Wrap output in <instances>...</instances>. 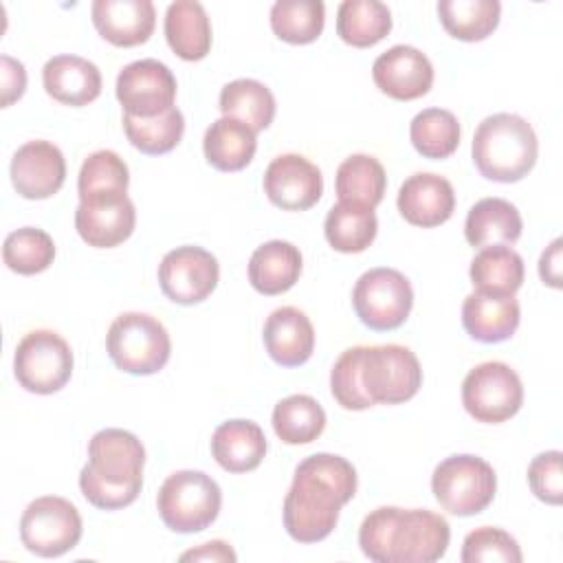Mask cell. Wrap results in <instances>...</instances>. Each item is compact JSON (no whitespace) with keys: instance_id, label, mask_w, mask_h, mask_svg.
I'll use <instances>...</instances> for the list:
<instances>
[{"instance_id":"f35d334b","label":"cell","mask_w":563,"mask_h":563,"mask_svg":"<svg viewBox=\"0 0 563 563\" xmlns=\"http://www.w3.org/2000/svg\"><path fill=\"white\" fill-rule=\"evenodd\" d=\"M123 130L128 141L143 154L158 156L172 152L185 132V117L183 112L174 106L172 110L150 117V119H139L123 114Z\"/></svg>"},{"instance_id":"7402d4cb","label":"cell","mask_w":563,"mask_h":563,"mask_svg":"<svg viewBox=\"0 0 563 563\" xmlns=\"http://www.w3.org/2000/svg\"><path fill=\"white\" fill-rule=\"evenodd\" d=\"M262 336L268 356L282 367L303 365L314 352V328L310 319L292 306L273 310L264 323Z\"/></svg>"},{"instance_id":"f546056e","label":"cell","mask_w":563,"mask_h":563,"mask_svg":"<svg viewBox=\"0 0 563 563\" xmlns=\"http://www.w3.org/2000/svg\"><path fill=\"white\" fill-rule=\"evenodd\" d=\"M378 220L374 209L356 202L334 205L323 222L328 244L339 253H363L376 238Z\"/></svg>"},{"instance_id":"ee69618b","label":"cell","mask_w":563,"mask_h":563,"mask_svg":"<svg viewBox=\"0 0 563 563\" xmlns=\"http://www.w3.org/2000/svg\"><path fill=\"white\" fill-rule=\"evenodd\" d=\"M0 90H2V99H0L2 108H9L26 90L24 64L9 55L0 57Z\"/></svg>"},{"instance_id":"7bdbcfd3","label":"cell","mask_w":563,"mask_h":563,"mask_svg":"<svg viewBox=\"0 0 563 563\" xmlns=\"http://www.w3.org/2000/svg\"><path fill=\"white\" fill-rule=\"evenodd\" d=\"M561 451H545L532 457L528 466L530 490L545 504L559 506L563 501V473Z\"/></svg>"},{"instance_id":"ba28073f","label":"cell","mask_w":563,"mask_h":563,"mask_svg":"<svg viewBox=\"0 0 563 563\" xmlns=\"http://www.w3.org/2000/svg\"><path fill=\"white\" fill-rule=\"evenodd\" d=\"M361 383L374 405H398L411 400L422 387V367L405 345H363Z\"/></svg>"},{"instance_id":"d6a6232c","label":"cell","mask_w":563,"mask_h":563,"mask_svg":"<svg viewBox=\"0 0 563 563\" xmlns=\"http://www.w3.org/2000/svg\"><path fill=\"white\" fill-rule=\"evenodd\" d=\"M438 15L444 31L462 42H482L499 24L497 0H440Z\"/></svg>"},{"instance_id":"d6986e66","label":"cell","mask_w":563,"mask_h":563,"mask_svg":"<svg viewBox=\"0 0 563 563\" xmlns=\"http://www.w3.org/2000/svg\"><path fill=\"white\" fill-rule=\"evenodd\" d=\"M396 205L409 224L431 229L444 224L453 216L455 191L444 176L418 172L400 185Z\"/></svg>"},{"instance_id":"8992f818","label":"cell","mask_w":563,"mask_h":563,"mask_svg":"<svg viewBox=\"0 0 563 563\" xmlns=\"http://www.w3.org/2000/svg\"><path fill=\"white\" fill-rule=\"evenodd\" d=\"M156 506L169 530L183 534L200 532L220 515L222 490L202 471H176L163 482Z\"/></svg>"},{"instance_id":"3957f363","label":"cell","mask_w":563,"mask_h":563,"mask_svg":"<svg viewBox=\"0 0 563 563\" xmlns=\"http://www.w3.org/2000/svg\"><path fill=\"white\" fill-rule=\"evenodd\" d=\"M145 449L125 429H101L88 444V464L79 473L84 497L101 510L130 506L143 486Z\"/></svg>"},{"instance_id":"277c9868","label":"cell","mask_w":563,"mask_h":563,"mask_svg":"<svg viewBox=\"0 0 563 563\" xmlns=\"http://www.w3.org/2000/svg\"><path fill=\"white\" fill-rule=\"evenodd\" d=\"M471 152L473 163L484 178L495 183H517L534 167L539 141L523 117L497 112L477 125Z\"/></svg>"},{"instance_id":"4dcf8cb0","label":"cell","mask_w":563,"mask_h":563,"mask_svg":"<svg viewBox=\"0 0 563 563\" xmlns=\"http://www.w3.org/2000/svg\"><path fill=\"white\" fill-rule=\"evenodd\" d=\"M471 282L482 292L515 295L523 284V260L506 246H484L471 262Z\"/></svg>"},{"instance_id":"60d3db41","label":"cell","mask_w":563,"mask_h":563,"mask_svg":"<svg viewBox=\"0 0 563 563\" xmlns=\"http://www.w3.org/2000/svg\"><path fill=\"white\" fill-rule=\"evenodd\" d=\"M462 563H521L523 554L515 537H510L501 528L482 526L464 537L462 543Z\"/></svg>"},{"instance_id":"83f0119b","label":"cell","mask_w":563,"mask_h":563,"mask_svg":"<svg viewBox=\"0 0 563 563\" xmlns=\"http://www.w3.org/2000/svg\"><path fill=\"white\" fill-rule=\"evenodd\" d=\"M205 158L220 172H240L244 169L257 150L255 132L242 121L220 117L216 119L202 139Z\"/></svg>"},{"instance_id":"e575fe53","label":"cell","mask_w":563,"mask_h":563,"mask_svg":"<svg viewBox=\"0 0 563 563\" xmlns=\"http://www.w3.org/2000/svg\"><path fill=\"white\" fill-rule=\"evenodd\" d=\"M275 435L286 444H308L325 429L323 407L306 394H292L273 409Z\"/></svg>"},{"instance_id":"9c48e42d","label":"cell","mask_w":563,"mask_h":563,"mask_svg":"<svg viewBox=\"0 0 563 563\" xmlns=\"http://www.w3.org/2000/svg\"><path fill=\"white\" fill-rule=\"evenodd\" d=\"M352 306L363 325L387 332L407 321L413 306V290L400 271L378 266L358 277L352 290Z\"/></svg>"},{"instance_id":"8fae6325","label":"cell","mask_w":563,"mask_h":563,"mask_svg":"<svg viewBox=\"0 0 563 563\" xmlns=\"http://www.w3.org/2000/svg\"><path fill=\"white\" fill-rule=\"evenodd\" d=\"M79 510L64 497L44 495L33 499L20 519L22 545L44 559L62 556L81 539Z\"/></svg>"},{"instance_id":"52a82bcc","label":"cell","mask_w":563,"mask_h":563,"mask_svg":"<svg viewBox=\"0 0 563 563\" xmlns=\"http://www.w3.org/2000/svg\"><path fill=\"white\" fill-rule=\"evenodd\" d=\"M435 501L455 517H471L488 508L497 490L493 466L477 455L460 453L442 460L431 475Z\"/></svg>"},{"instance_id":"7c38bea8","label":"cell","mask_w":563,"mask_h":563,"mask_svg":"<svg viewBox=\"0 0 563 563\" xmlns=\"http://www.w3.org/2000/svg\"><path fill=\"white\" fill-rule=\"evenodd\" d=\"M462 405L477 422H506L523 405L521 378L510 365L486 361L466 374L462 383Z\"/></svg>"},{"instance_id":"9a60e30c","label":"cell","mask_w":563,"mask_h":563,"mask_svg":"<svg viewBox=\"0 0 563 563\" xmlns=\"http://www.w3.org/2000/svg\"><path fill=\"white\" fill-rule=\"evenodd\" d=\"M264 194L284 211H306L323 194L321 169L301 154H282L264 172Z\"/></svg>"},{"instance_id":"4fadbf2b","label":"cell","mask_w":563,"mask_h":563,"mask_svg":"<svg viewBox=\"0 0 563 563\" xmlns=\"http://www.w3.org/2000/svg\"><path fill=\"white\" fill-rule=\"evenodd\" d=\"M218 279V260L202 246H176L158 264L163 295L180 306L205 301L216 290Z\"/></svg>"},{"instance_id":"44dd1931","label":"cell","mask_w":563,"mask_h":563,"mask_svg":"<svg viewBox=\"0 0 563 563\" xmlns=\"http://www.w3.org/2000/svg\"><path fill=\"white\" fill-rule=\"evenodd\" d=\"M519 303L512 295L475 290L462 303V325L479 343H501L519 328Z\"/></svg>"},{"instance_id":"74e56055","label":"cell","mask_w":563,"mask_h":563,"mask_svg":"<svg viewBox=\"0 0 563 563\" xmlns=\"http://www.w3.org/2000/svg\"><path fill=\"white\" fill-rule=\"evenodd\" d=\"M325 24L321 0H279L271 7V29L288 44L314 42Z\"/></svg>"},{"instance_id":"ac0fdd59","label":"cell","mask_w":563,"mask_h":563,"mask_svg":"<svg viewBox=\"0 0 563 563\" xmlns=\"http://www.w3.org/2000/svg\"><path fill=\"white\" fill-rule=\"evenodd\" d=\"M136 227V209L128 196L79 200L75 229L95 249H112L125 242Z\"/></svg>"},{"instance_id":"7a4b0ae2","label":"cell","mask_w":563,"mask_h":563,"mask_svg":"<svg viewBox=\"0 0 563 563\" xmlns=\"http://www.w3.org/2000/svg\"><path fill=\"white\" fill-rule=\"evenodd\" d=\"M451 541L449 521L427 508L380 506L358 528V545L376 563H433Z\"/></svg>"},{"instance_id":"f6af8a7d","label":"cell","mask_w":563,"mask_h":563,"mask_svg":"<svg viewBox=\"0 0 563 563\" xmlns=\"http://www.w3.org/2000/svg\"><path fill=\"white\" fill-rule=\"evenodd\" d=\"M561 238H556L539 260V277L552 288H561Z\"/></svg>"},{"instance_id":"ab89813d","label":"cell","mask_w":563,"mask_h":563,"mask_svg":"<svg viewBox=\"0 0 563 563\" xmlns=\"http://www.w3.org/2000/svg\"><path fill=\"white\" fill-rule=\"evenodd\" d=\"M2 260L18 275H37L55 260L53 238L35 227L11 231L2 244Z\"/></svg>"},{"instance_id":"2e32d148","label":"cell","mask_w":563,"mask_h":563,"mask_svg":"<svg viewBox=\"0 0 563 563\" xmlns=\"http://www.w3.org/2000/svg\"><path fill=\"white\" fill-rule=\"evenodd\" d=\"M372 77L378 90L387 97L396 101H413L431 90L433 66L416 46L396 44L376 57Z\"/></svg>"},{"instance_id":"6da1fadb","label":"cell","mask_w":563,"mask_h":563,"mask_svg":"<svg viewBox=\"0 0 563 563\" xmlns=\"http://www.w3.org/2000/svg\"><path fill=\"white\" fill-rule=\"evenodd\" d=\"M356 493V468L341 455L314 453L299 462L284 497V528L299 543L323 541L339 521L341 506Z\"/></svg>"},{"instance_id":"603a6c76","label":"cell","mask_w":563,"mask_h":563,"mask_svg":"<svg viewBox=\"0 0 563 563\" xmlns=\"http://www.w3.org/2000/svg\"><path fill=\"white\" fill-rule=\"evenodd\" d=\"M42 81L48 97L64 106H88L101 95L99 68L79 55H55L42 68Z\"/></svg>"},{"instance_id":"b9f144b4","label":"cell","mask_w":563,"mask_h":563,"mask_svg":"<svg viewBox=\"0 0 563 563\" xmlns=\"http://www.w3.org/2000/svg\"><path fill=\"white\" fill-rule=\"evenodd\" d=\"M361 350L363 345L347 347L330 372V389L334 400L350 411H363L374 407L361 383Z\"/></svg>"},{"instance_id":"ffe728a7","label":"cell","mask_w":563,"mask_h":563,"mask_svg":"<svg viewBox=\"0 0 563 563\" xmlns=\"http://www.w3.org/2000/svg\"><path fill=\"white\" fill-rule=\"evenodd\" d=\"M90 13L99 35L121 48L145 44L156 26L150 0H95Z\"/></svg>"},{"instance_id":"30bf717a","label":"cell","mask_w":563,"mask_h":563,"mask_svg":"<svg viewBox=\"0 0 563 563\" xmlns=\"http://www.w3.org/2000/svg\"><path fill=\"white\" fill-rule=\"evenodd\" d=\"M73 350L53 330H33L22 336L13 356V374L31 394H55L73 376Z\"/></svg>"},{"instance_id":"8d00e7d4","label":"cell","mask_w":563,"mask_h":563,"mask_svg":"<svg viewBox=\"0 0 563 563\" xmlns=\"http://www.w3.org/2000/svg\"><path fill=\"white\" fill-rule=\"evenodd\" d=\"M130 185V172L125 161L112 150L92 152L77 178L79 200L88 198H121Z\"/></svg>"},{"instance_id":"1f68e13d","label":"cell","mask_w":563,"mask_h":563,"mask_svg":"<svg viewBox=\"0 0 563 563\" xmlns=\"http://www.w3.org/2000/svg\"><path fill=\"white\" fill-rule=\"evenodd\" d=\"M275 97L257 79H233L220 92L222 117L242 121L253 132L266 130L275 119Z\"/></svg>"},{"instance_id":"d4e9b609","label":"cell","mask_w":563,"mask_h":563,"mask_svg":"<svg viewBox=\"0 0 563 563\" xmlns=\"http://www.w3.org/2000/svg\"><path fill=\"white\" fill-rule=\"evenodd\" d=\"M301 266L303 260L295 244L271 240L253 251L249 260V282L262 295H282L297 284Z\"/></svg>"},{"instance_id":"e0dca14e","label":"cell","mask_w":563,"mask_h":563,"mask_svg":"<svg viewBox=\"0 0 563 563\" xmlns=\"http://www.w3.org/2000/svg\"><path fill=\"white\" fill-rule=\"evenodd\" d=\"M11 183L26 200H44L57 194L66 180V158L51 141H29L11 158Z\"/></svg>"},{"instance_id":"5bb4252c","label":"cell","mask_w":563,"mask_h":563,"mask_svg":"<svg viewBox=\"0 0 563 563\" xmlns=\"http://www.w3.org/2000/svg\"><path fill=\"white\" fill-rule=\"evenodd\" d=\"M176 77L158 59H136L121 68L117 77V99L125 114L150 119L174 108Z\"/></svg>"},{"instance_id":"cb8c5ba5","label":"cell","mask_w":563,"mask_h":563,"mask_svg":"<svg viewBox=\"0 0 563 563\" xmlns=\"http://www.w3.org/2000/svg\"><path fill=\"white\" fill-rule=\"evenodd\" d=\"M211 453L229 473H249L266 455V435L253 420H227L211 435Z\"/></svg>"},{"instance_id":"836d02e7","label":"cell","mask_w":563,"mask_h":563,"mask_svg":"<svg viewBox=\"0 0 563 563\" xmlns=\"http://www.w3.org/2000/svg\"><path fill=\"white\" fill-rule=\"evenodd\" d=\"M336 196L339 202H356L374 209L387 187L383 165L369 154H352L336 169Z\"/></svg>"},{"instance_id":"bcb514c9","label":"cell","mask_w":563,"mask_h":563,"mask_svg":"<svg viewBox=\"0 0 563 563\" xmlns=\"http://www.w3.org/2000/svg\"><path fill=\"white\" fill-rule=\"evenodd\" d=\"M235 552L229 543L216 539L209 543H202L196 550H187L180 554V561H235Z\"/></svg>"},{"instance_id":"484cf974","label":"cell","mask_w":563,"mask_h":563,"mask_svg":"<svg viewBox=\"0 0 563 563\" xmlns=\"http://www.w3.org/2000/svg\"><path fill=\"white\" fill-rule=\"evenodd\" d=\"M165 40L185 62H198L211 51V22L196 0H176L165 11Z\"/></svg>"},{"instance_id":"f1b7e54d","label":"cell","mask_w":563,"mask_h":563,"mask_svg":"<svg viewBox=\"0 0 563 563\" xmlns=\"http://www.w3.org/2000/svg\"><path fill=\"white\" fill-rule=\"evenodd\" d=\"M391 31V11L378 0H345L336 11V35L354 46L367 48L378 44Z\"/></svg>"},{"instance_id":"d590c367","label":"cell","mask_w":563,"mask_h":563,"mask_svg":"<svg viewBox=\"0 0 563 563\" xmlns=\"http://www.w3.org/2000/svg\"><path fill=\"white\" fill-rule=\"evenodd\" d=\"M460 123L451 110L427 108L411 119L409 139L424 158H449L460 145Z\"/></svg>"},{"instance_id":"4316f807","label":"cell","mask_w":563,"mask_h":563,"mask_svg":"<svg viewBox=\"0 0 563 563\" xmlns=\"http://www.w3.org/2000/svg\"><path fill=\"white\" fill-rule=\"evenodd\" d=\"M521 216L510 200L482 198L468 209L464 222V238L471 246H497L515 244L521 238Z\"/></svg>"},{"instance_id":"5b68a950","label":"cell","mask_w":563,"mask_h":563,"mask_svg":"<svg viewBox=\"0 0 563 563\" xmlns=\"http://www.w3.org/2000/svg\"><path fill=\"white\" fill-rule=\"evenodd\" d=\"M106 347L112 363L128 374L150 376L161 372L172 354L165 325L145 312H123L108 330Z\"/></svg>"}]
</instances>
